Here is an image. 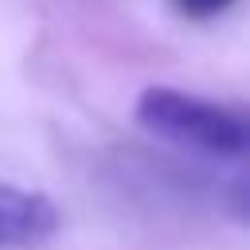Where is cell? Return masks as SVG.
<instances>
[{
  "mask_svg": "<svg viewBox=\"0 0 250 250\" xmlns=\"http://www.w3.org/2000/svg\"><path fill=\"white\" fill-rule=\"evenodd\" d=\"M59 230V207L51 195L0 180V250L39 246Z\"/></svg>",
  "mask_w": 250,
  "mask_h": 250,
  "instance_id": "cell-2",
  "label": "cell"
},
{
  "mask_svg": "<svg viewBox=\"0 0 250 250\" xmlns=\"http://www.w3.org/2000/svg\"><path fill=\"white\" fill-rule=\"evenodd\" d=\"M238 0H172V8L184 16V20H215L223 12H230Z\"/></svg>",
  "mask_w": 250,
  "mask_h": 250,
  "instance_id": "cell-3",
  "label": "cell"
},
{
  "mask_svg": "<svg viewBox=\"0 0 250 250\" xmlns=\"http://www.w3.org/2000/svg\"><path fill=\"white\" fill-rule=\"evenodd\" d=\"M137 125L176 148H191L215 160H242L250 145V129L242 109L176 90L148 86L137 98Z\"/></svg>",
  "mask_w": 250,
  "mask_h": 250,
  "instance_id": "cell-1",
  "label": "cell"
}]
</instances>
